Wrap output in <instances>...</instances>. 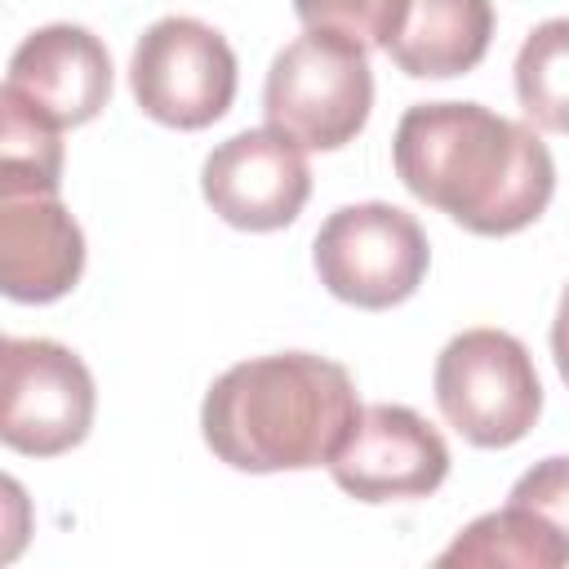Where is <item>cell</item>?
<instances>
[{
  "label": "cell",
  "mask_w": 569,
  "mask_h": 569,
  "mask_svg": "<svg viewBox=\"0 0 569 569\" xmlns=\"http://www.w3.org/2000/svg\"><path fill=\"white\" fill-rule=\"evenodd\" d=\"M396 178L476 236H511L542 218L556 191L547 142L480 102H418L391 138Z\"/></svg>",
  "instance_id": "1"
},
{
  "label": "cell",
  "mask_w": 569,
  "mask_h": 569,
  "mask_svg": "<svg viewBox=\"0 0 569 569\" xmlns=\"http://www.w3.org/2000/svg\"><path fill=\"white\" fill-rule=\"evenodd\" d=\"M360 418V396L338 360L276 351L240 360L213 378L200 431L218 462L267 476L329 467Z\"/></svg>",
  "instance_id": "2"
},
{
  "label": "cell",
  "mask_w": 569,
  "mask_h": 569,
  "mask_svg": "<svg viewBox=\"0 0 569 569\" xmlns=\"http://www.w3.org/2000/svg\"><path fill=\"white\" fill-rule=\"evenodd\" d=\"M373 107V71L369 49L333 36V31H307L289 40L262 84V111L267 124L289 133L298 147L311 151H338L347 147Z\"/></svg>",
  "instance_id": "3"
},
{
  "label": "cell",
  "mask_w": 569,
  "mask_h": 569,
  "mask_svg": "<svg viewBox=\"0 0 569 569\" xmlns=\"http://www.w3.org/2000/svg\"><path fill=\"white\" fill-rule=\"evenodd\" d=\"M436 405L476 449L525 440L542 413V382L529 347L507 329H462L436 356Z\"/></svg>",
  "instance_id": "4"
},
{
  "label": "cell",
  "mask_w": 569,
  "mask_h": 569,
  "mask_svg": "<svg viewBox=\"0 0 569 569\" xmlns=\"http://www.w3.org/2000/svg\"><path fill=\"white\" fill-rule=\"evenodd\" d=\"M320 284L351 307L387 311L418 293L431 249L413 213L387 200H360L333 209L311 244Z\"/></svg>",
  "instance_id": "5"
},
{
  "label": "cell",
  "mask_w": 569,
  "mask_h": 569,
  "mask_svg": "<svg viewBox=\"0 0 569 569\" xmlns=\"http://www.w3.org/2000/svg\"><path fill=\"white\" fill-rule=\"evenodd\" d=\"M129 89L142 116L169 129H204L236 98V53L200 18L169 13L151 22L129 58Z\"/></svg>",
  "instance_id": "6"
},
{
  "label": "cell",
  "mask_w": 569,
  "mask_h": 569,
  "mask_svg": "<svg viewBox=\"0 0 569 569\" xmlns=\"http://www.w3.org/2000/svg\"><path fill=\"white\" fill-rule=\"evenodd\" d=\"M0 436L27 458H58L93 427V373L53 338L0 342Z\"/></svg>",
  "instance_id": "7"
},
{
  "label": "cell",
  "mask_w": 569,
  "mask_h": 569,
  "mask_svg": "<svg viewBox=\"0 0 569 569\" xmlns=\"http://www.w3.org/2000/svg\"><path fill=\"white\" fill-rule=\"evenodd\" d=\"M200 191L209 209L240 231L289 227L311 196V164L280 129H244L204 156Z\"/></svg>",
  "instance_id": "8"
},
{
  "label": "cell",
  "mask_w": 569,
  "mask_h": 569,
  "mask_svg": "<svg viewBox=\"0 0 569 569\" xmlns=\"http://www.w3.org/2000/svg\"><path fill=\"white\" fill-rule=\"evenodd\" d=\"M329 476L356 502L427 498L449 476V445L409 405H369L333 453Z\"/></svg>",
  "instance_id": "9"
},
{
  "label": "cell",
  "mask_w": 569,
  "mask_h": 569,
  "mask_svg": "<svg viewBox=\"0 0 569 569\" xmlns=\"http://www.w3.org/2000/svg\"><path fill=\"white\" fill-rule=\"evenodd\" d=\"M53 129L89 124L111 98V53L80 22L36 27L9 58L4 89Z\"/></svg>",
  "instance_id": "10"
},
{
  "label": "cell",
  "mask_w": 569,
  "mask_h": 569,
  "mask_svg": "<svg viewBox=\"0 0 569 569\" xmlns=\"http://www.w3.org/2000/svg\"><path fill=\"white\" fill-rule=\"evenodd\" d=\"M84 271V231L58 191H0V289L13 302H58Z\"/></svg>",
  "instance_id": "11"
},
{
  "label": "cell",
  "mask_w": 569,
  "mask_h": 569,
  "mask_svg": "<svg viewBox=\"0 0 569 569\" xmlns=\"http://www.w3.org/2000/svg\"><path fill=\"white\" fill-rule=\"evenodd\" d=\"M493 40V0H396L382 49L413 80L467 76Z\"/></svg>",
  "instance_id": "12"
},
{
  "label": "cell",
  "mask_w": 569,
  "mask_h": 569,
  "mask_svg": "<svg viewBox=\"0 0 569 569\" xmlns=\"http://www.w3.org/2000/svg\"><path fill=\"white\" fill-rule=\"evenodd\" d=\"M436 565H511V569H560L569 551L520 507H498L476 516L440 556Z\"/></svg>",
  "instance_id": "13"
},
{
  "label": "cell",
  "mask_w": 569,
  "mask_h": 569,
  "mask_svg": "<svg viewBox=\"0 0 569 569\" xmlns=\"http://www.w3.org/2000/svg\"><path fill=\"white\" fill-rule=\"evenodd\" d=\"M516 98L538 129L569 133V18L538 22L516 53Z\"/></svg>",
  "instance_id": "14"
},
{
  "label": "cell",
  "mask_w": 569,
  "mask_h": 569,
  "mask_svg": "<svg viewBox=\"0 0 569 569\" xmlns=\"http://www.w3.org/2000/svg\"><path fill=\"white\" fill-rule=\"evenodd\" d=\"M62 142L49 120L0 93V191H58Z\"/></svg>",
  "instance_id": "15"
},
{
  "label": "cell",
  "mask_w": 569,
  "mask_h": 569,
  "mask_svg": "<svg viewBox=\"0 0 569 569\" xmlns=\"http://www.w3.org/2000/svg\"><path fill=\"white\" fill-rule=\"evenodd\" d=\"M511 507L529 511L565 551H569V453L533 462L507 493Z\"/></svg>",
  "instance_id": "16"
},
{
  "label": "cell",
  "mask_w": 569,
  "mask_h": 569,
  "mask_svg": "<svg viewBox=\"0 0 569 569\" xmlns=\"http://www.w3.org/2000/svg\"><path fill=\"white\" fill-rule=\"evenodd\" d=\"M293 13L307 31H333L365 49L387 40L396 0H293Z\"/></svg>",
  "instance_id": "17"
},
{
  "label": "cell",
  "mask_w": 569,
  "mask_h": 569,
  "mask_svg": "<svg viewBox=\"0 0 569 569\" xmlns=\"http://www.w3.org/2000/svg\"><path fill=\"white\" fill-rule=\"evenodd\" d=\"M551 356H556V369L569 387V284L560 289V302H556V320H551Z\"/></svg>",
  "instance_id": "18"
}]
</instances>
